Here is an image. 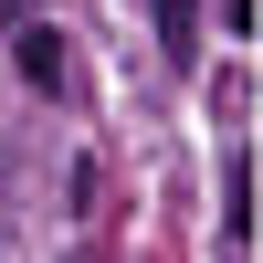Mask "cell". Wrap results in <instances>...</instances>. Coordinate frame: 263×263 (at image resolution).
<instances>
[{
	"instance_id": "cell-1",
	"label": "cell",
	"mask_w": 263,
	"mask_h": 263,
	"mask_svg": "<svg viewBox=\"0 0 263 263\" xmlns=\"http://www.w3.org/2000/svg\"><path fill=\"white\" fill-rule=\"evenodd\" d=\"M11 42H21V74H32L42 95H63V84H74V53H63L53 21H11Z\"/></svg>"
},
{
	"instance_id": "cell-2",
	"label": "cell",
	"mask_w": 263,
	"mask_h": 263,
	"mask_svg": "<svg viewBox=\"0 0 263 263\" xmlns=\"http://www.w3.org/2000/svg\"><path fill=\"white\" fill-rule=\"evenodd\" d=\"M147 11H158V53H168V63L200 53V0H147Z\"/></svg>"
},
{
	"instance_id": "cell-3",
	"label": "cell",
	"mask_w": 263,
	"mask_h": 263,
	"mask_svg": "<svg viewBox=\"0 0 263 263\" xmlns=\"http://www.w3.org/2000/svg\"><path fill=\"white\" fill-rule=\"evenodd\" d=\"M221 221H232V242H253V158H232V211Z\"/></svg>"
},
{
	"instance_id": "cell-4",
	"label": "cell",
	"mask_w": 263,
	"mask_h": 263,
	"mask_svg": "<svg viewBox=\"0 0 263 263\" xmlns=\"http://www.w3.org/2000/svg\"><path fill=\"white\" fill-rule=\"evenodd\" d=\"M11 21H32V0H0V32H11Z\"/></svg>"
}]
</instances>
